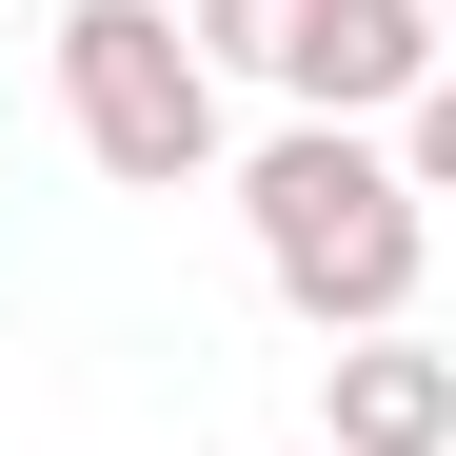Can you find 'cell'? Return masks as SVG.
<instances>
[{
	"mask_svg": "<svg viewBox=\"0 0 456 456\" xmlns=\"http://www.w3.org/2000/svg\"><path fill=\"white\" fill-rule=\"evenodd\" d=\"M297 20H318V0H199V40L218 60H278V80H297Z\"/></svg>",
	"mask_w": 456,
	"mask_h": 456,
	"instance_id": "obj_5",
	"label": "cell"
},
{
	"mask_svg": "<svg viewBox=\"0 0 456 456\" xmlns=\"http://www.w3.org/2000/svg\"><path fill=\"white\" fill-rule=\"evenodd\" d=\"M417 159H436V179H456V60H436V100H417Z\"/></svg>",
	"mask_w": 456,
	"mask_h": 456,
	"instance_id": "obj_6",
	"label": "cell"
},
{
	"mask_svg": "<svg viewBox=\"0 0 456 456\" xmlns=\"http://www.w3.org/2000/svg\"><path fill=\"white\" fill-rule=\"evenodd\" d=\"M417 0H318V20H297V100H318V119H357V100H397L417 80Z\"/></svg>",
	"mask_w": 456,
	"mask_h": 456,
	"instance_id": "obj_4",
	"label": "cell"
},
{
	"mask_svg": "<svg viewBox=\"0 0 456 456\" xmlns=\"http://www.w3.org/2000/svg\"><path fill=\"white\" fill-rule=\"evenodd\" d=\"M338 456H456V357L357 338V357H338Z\"/></svg>",
	"mask_w": 456,
	"mask_h": 456,
	"instance_id": "obj_3",
	"label": "cell"
},
{
	"mask_svg": "<svg viewBox=\"0 0 456 456\" xmlns=\"http://www.w3.org/2000/svg\"><path fill=\"white\" fill-rule=\"evenodd\" d=\"M258 258H278L297 318H397V297H417V179L357 159L338 119L278 139V159H258Z\"/></svg>",
	"mask_w": 456,
	"mask_h": 456,
	"instance_id": "obj_1",
	"label": "cell"
},
{
	"mask_svg": "<svg viewBox=\"0 0 456 456\" xmlns=\"http://www.w3.org/2000/svg\"><path fill=\"white\" fill-rule=\"evenodd\" d=\"M60 100H80L100 179H139V199L218 159V80H199V40L159 0H80V20H60Z\"/></svg>",
	"mask_w": 456,
	"mask_h": 456,
	"instance_id": "obj_2",
	"label": "cell"
},
{
	"mask_svg": "<svg viewBox=\"0 0 456 456\" xmlns=\"http://www.w3.org/2000/svg\"><path fill=\"white\" fill-rule=\"evenodd\" d=\"M297 456H338V436H297Z\"/></svg>",
	"mask_w": 456,
	"mask_h": 456,
	"instance_id": "obj_7",
	"label": "cell"
}]
</instances>
